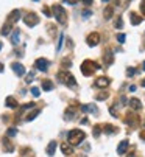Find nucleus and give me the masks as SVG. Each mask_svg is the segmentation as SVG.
I'll return each instance as SVG.
<instances>
[{
    "label": "nucleus",
    "instance_id": "f257e3e1",
    "mask_svg": "<svg viewBox=\"0 0 145 157\" xmlns=\"http://www.w3.org/2000/svg\"><path fill=\"white\" fill-rule=\"evenodd\" d=\"M56 79H58L59 82H62V84H66V86L72 87V89L77 87V79H75V76L72 75L70 72H67L66 69H62L61 72L56 73Z\"/></svg>",
    "mask_w": 145,
    "mask_h": 157
},
{
    "label": "nucleus",
    "instance_id": "f03ea898",
    "mask_svg": "<svg viewBox=\"0 0 145 157\" xmlns=\"http://www.w3.org/2000/svg\"><path fill=\"white\" fill-rule=\"evenodd\" d=\"M84 138H86V134L81 131V129H72V131L67 134V142L70 145H74V146L80 145Z\"/></svg>",
    "mask_w": 145,
    "mask_h": 157
},
{
    "label": "nucleus",
    "instance_id": "7ed1b4c3",
    "mask_svg": "<svg viewBox=\"0 0 145 157\" xmlns=\"http://www.w3.org/2000/svg\"><path fill=\"white\" fill-rule=\"evenodd\" d=\"M81 73H83L84 76H90L95 70L100 69V64H97L95 61H90V59H86L83 61V64H81Z\"/></svg>",
    "mask_w": 145,
    "mask_h": 157
},
{
    "label": "nucleus",
    "instance_id": "20e7f679",
    "mask_svg": "<svg viewBox=\"0 0 145 157\" xmlns=\"http://www.w3.org/2000/svg\"><path fill=\"white\" fill-rule=\"evenodd\" d=\"M53 16H55V19L61 25H66L67 23V11L61 5H53Z\"/></svg>",
    "mask_w": 145,
    "mask_h": 157
},
{
    "label": "nucleus",
    "instance_id": "39448f33",
    "mask_svg": "<svg viewBox=\"0 0 145 157\" xmlns=\"http://www.w3.org/2000/svg\"><path fill=\"white\" fill-rule=\"evenodd\" d=\"M24 23L27 26H30V28H33V26H36L39 23V16L36 13H27L24 17Z\"/></svg>",
    "mask_w": 145,
    "mask_h": 157
},
{
    "label": "nucleus",
    "instance_id": "423d86ee",
    "mask_svg": "<svg viewBox=\"0 0 145 157\" xmlns=\"http://www.w3.org/2000/svg\"><path fill=\"white\" fill-rule=\"evenodd\" d=\"M125 123L128 125V126H131V128H136V126L139 125V117L130 110V112L125 115Z\"/></svg>",
    "mask_w": 145,
    "mask_h": 157
},
{
    "label": "nucleus",
    "instance_id": "0eeeda50",
    "mask_svg": "<svg viewBox=\"0 0 145 157\" xmlns=\"http://www.w3.org/2000/svg\"><path fill=\"white\" fill-rule=\"evenodd\" d=\"M86 44L89 47H95V45L100 44V34L98 33H89V36L86 38Z\"/></svg>",
    "mask_w": 145,
    "mask_h": 157
},
{
    "label": "nucleus",
    "instance_id": "6e6552de",
    "mask_svg": "<svg viewBox=\"0 0 145 157\" xmlns=\"http://www.w3.org/2000/svg\"><path fill=\"white\" fill-rule=\"evenodd\" d=\"M34 66H36V69L41 70V72H47L49 67H50V62L45 59V58H39V59H36Z\"/></svg>",
    "mask_w": 145,
    "mask_h": 157
},
{
    "label": "nucleus",
    "instance_id": "1a4fd4ad",
    "mask_svg": "<svg viewBox=\"0 0 145 157\" xmlns=\"http://www.w3.org/2000/svg\"><path fill=\"white\" fill-rule=\"evenodd\" d=\"M109 84H111V79L108 76H100L95 79V87H98V89H106Z\"/></svg>",
    "mask_w": 145,
    "mask_h": 157
},
{
    "label": "nucleus",
    "instance_id": "9d476101",
    "mask_svg": "<svg viewBox=\"0 0 145 157\" xmlns=\"http://www.w3.org/2000/svg\"><path fill=\"white\" fill-rule=\"evenodd\" d=\"M11 69L14 70V73H16L17 76H24L25 75V67L22 66L20 62H13L11 64Z\"/></svg>",
    "mask_w": 145,
    "mask_h": 157
},
{
    "label": "nucleus",
    "instance_id": "9b49d317",
    "mask_svg": "<svg viewBox=\"0 0 145 157\" xmlns=\"http://www.w3.org/2000/svg\"><path fill=\"white\" fill-rule=\"evenodd\" d=\"M80 109H81V112H84V114H97L98 112L95 104H81Z\"/></svg>",
    "mask_w": 145,
    "mask_h": 157
},
{
    "label": "nucleus",
    "instance_id": "f8f14e48",
    "mask_svg": "<svg viewBox=\"0 0 145 157\" xmlns=\"http://www.w3.org/2000/svg\"><path fill=\"white\" fill-rule=\"evenodd\" d=\"M64 118H66V122H72V120H75L77 118V110L69 106L66 109V112H64Z\"/></svg>",
    "mask_w": 145,
    "mask_h": 157
},
{
    "label": "nucleus",
    "instance_id": "ddd939ff",
    "mask_svg": "<svg viewBox=\"0 0 145 157\" xmlns=\"http://www.w3.org/2000/svg\"><path fill=\"white\" fill-rule=\"evenodd\" d=\"M20 10H13L10 14H8V22H11V23H16L17 20L20 19Z\"/></svg>",
    "mask_w": 145,
    "mask_h": 157
},
{
    "label": "nucleus",
    "instance_id": "4468645a",
    "mask_svg": "<svg viewBox=\"0 0 145 157\" xmlns=\"http://www.w3.org/2000/svg\"><path fill=\"white\" fill-rule=\"evenodd\" d=\"M2 143H3V151H5V152H13V151H14V146H13V143H11L10 140H8V135L3 137Z\"/></svg>",
    "mask_w": 145,
    "mask_h": 157
},
{
    "label": "nucleus",
    "instance_id": "2eb2a0df",
    "mask_svg": "<svg viewBox=\"0 0 145 157\" xmlns=\"http://www.w3.org/2000/svg\"><path fill=\"white\" fill-rule=\"evenodd\" d=\"M5 106H6V107H10V109L19 107V104H17V100H16L14 97H6V100H5Z\"/></svg>",
    "mask_w": 145,
    "mask_h": 157
},
{
    "label": "nucleus",
    "instance_id": "dca6fc26",
    "mask_svg": "<svg viewBox=\"0 0 145 157\" xmlns=\"http://www.w3.org/2000/svg\"><path fill=\"white\" fill-rule=\"evenodd\" d=\"M61 151L64 155H72L74 154V148L70 146V143H62L61 145Z\"/></svg>",
    "mask_w": 145,
    "mask_h": 157
},
{
    "label": "nucleus",
    "instance_id": "f3484780",
    "mask_svg": "<svg viewBox=\"0 0 145 157\" xmlns=\"http://www.w3.org/2000/svg\"><path fill=\"white\" fill-rule=\"evenodd\" d=\"M126 149H128V140H122L120 143H119V146H117V154H125L126 152Z\"/></svg>",
    "mask_w": 145,
    "mask_h": 157
},
{
    "label": "nucleus",
    "instance_id": "a211bd4d",
    "mask_svg": "<svg viewBox=\"0 0 145 157\" xmlns=\"http://www.w3.org/2000/svg\"><path fill=\"white\" fill-rule=\"evenodd\" d=\"M11 30H13V23L11 22H6L2 26V30H0V34H2V36H8V34H11Z\"/></svg>",
    "mask_w": 145,
    "mask_h": 157
},
{
    "label": "nucleus",
    "instance_id": "6ab92c4d",
    "mask_svg": "<svg viewBox=\"0 0 145 157\" xmlns=\"http://www.w3.org/2000/svg\"><path fill=\"white\" fill-rule=\"evenodd\" d=\"M130 19H131V25H140L142 23V16H139L137 13H131Z\"/></svg>",
    "mask_w": 145,
    "mask_h": 157
},
{
    "label": "nucleus",
    "instance_id": "aec40b11",
    "mask_svg": "<svg viewBox=\"0 0 145 157\" xmlns=\"http://www.w3.org/2000/svg\"><path fill=\"white\" fill-rule=\"evenodd\" d=\"M19 41H20V30H14L11 33V44L13 45H19Z\"/></svg>",
    "mask_w": 145,
    "mask_h": 157
},
{
    "label": "nucleus",
    "instance_id": "412c9836",
    "mask_svg": "<svg viewBox=\"0 0 145 157\" xmlns=\"http://www.w3.org/2000/svg\"><path fill=\"white\" fill-rule=\"evenodd\" d=\"M56 146H58V143H56L55 140H52V142L49 143V146H47V154H49L50 157H53V155H55V151H56Z\"/></svg>",
    "mask_w": 145,
    "mask_h": 157
},
{
    "label": "nucleus",
    "instance_id": "4be33fe9",
    "mask_svg": "<svg viewBox=\"0 0 145 157\" xmlns=\"http://www.w3.org/2000/svg\"><path fill=\"white\" fill-rule=\"evenodd\" d=\"M130 106L133 107V110H140L142 109V103H140V100H137V98H131L130 100Z\"/></svg>",
    "mask_w": 145,
    "mask_h": 157
},
{
    "label": "nucleus",
    "instance_id": "5701e85b",
    "mask_svg": "<svg viewBox=\"0 0 145 157\" xmlns=\"http://www.w3.org/2000/svg\"><path fill=\"white\" fill-rule=\"evenodd\" d=\"M41 86H42V90H45V92H50V90L55 89V86H53V82L50 79H44Z\"/></svg>",
    "mask_w": 145,
    "mask_h": 157
},
{
    "label": "nucleus",
    "instance_id": "b1692460",
    "mask_svg": "<svg viewBox=\"0 0 145 157\" xmlns=\"http://www.w3.org/2000/svg\"><path fill=\"white\" fill-rule=\"evenodd\" d=\"M103 131H105V134H111V135H112V134L117 132V128L108 123V125H103Z\"/></svg>",
    "mask_w": 145,
    "mask_h": 157
},
{
    "label": "nucleus",
    "instance_id": "393cba45",
    "mask_svg": "<svg viewBox=\"0 0 145 157\" xmlns=\"http://www.w3.org/2000/svg\"><path fill=\"white\" fill-rule=\"evenodd\" d=\"M112 16H114V8H112V6L105 8V11H103V17H105V19H106V20H109Z\"/></svg>",
    "mask_w": 145,
    "mask_h": 157
},
{
    "label": "nucleus",
    "instance_id": "a878e982",
    "mask_svg": "<svg viewBox=\"0 0 145 157\" xmlns=\"http://www.w3.org/2000/svg\"><path fill=\"white\" fill-rule=\"evenodd\" d=\"M39 114H41V109H34L31 114H28V115H27V118H25V120H27V122H33V120H34L36 117H38Z\"/></svg>",
    "mask_w": 145,
    "mask_h": 157
},
{
    "label": "nucleus",
    "instance_id": "bb28decb",
    "mask_svg": "<svg viewBox=\"0 0 145 157\" xmlns=\"http://www.w3.org/2000/svg\"><path fill=\"white\" fill-rule=\"evenodd\" d=\"M105 62H106V66H111V64L114 62V58H112V53L111 51L105 53Z\"/></svg>",
    "mask_w": 145,
    "mask_h": 157
},
{
    "label": "nucleus",
    "instance_id": "cd10ccee",
    "mask_svg": "<svg viewBox=\"0 0 145 157\" xmlns=\"http://www.w3.org/2000/svg\"><path fill=\"white\" fill-rule=\"evenodd\" d=\"M20 154H22L24 157H33V155H34V152L30 149V148H22V149H20Z\"/></svg>",
    "mask_w": 145,
    "mask_h": 157
},
{
    "label": "nucleus",
    "instance_id": "c85d7f7f",
    "mask_svg": "<svg viewBox=\"0 0 145 157\" xmlns=\"http://www.w3.org/2000/svg\"><path fill=\"white\" fill-rule=\"evenodd\" d=\"M136 73H137V70H136L134 67H128V69H126V76H128V78H131V76H134V75H136Z\"/></svg>",
    "mask_w": 145,
    "mask_h": 157
},
{
    "label": "nucleus",
    "instance_id": "c756f323",
    "mask_svg": "<svg viewBox=\"0 0 145 157\" xmlns=\"http://www.w3.org/2000/svg\"><path fill=\"white\" fill-rule=\"evenodd\" d=\"M6 135H8V137H16V135H17V129H16V128H8Z\"/></svg>",
    "mask_w": 145,
    "mask_h": 157
},
{
    "label": "nucleus",
    "instance_id": "7c9ffc66",
    "mask_svg": "<svg viewBox=\"0 0 145 157\" xmlns=\"http://www.w3.org/2000/svg\"><path fill=\"white\" fill-rule=\"evenodd\" d=\"M130 2H131V0H117V5H120L122 10H125V8L130 5Z\"/></svg>",
    "mask_w": 145,
    "mask_h": 157
},
{
    "label": "nucleus",
    "instance_id": "2f4dec72",
    "mask_svg": "<svg viewBox=\"0 0 145 157\" xmlns=\"http://www.w3.org/2000/svg\"><path fill=\"white\" fill-rule=\"evenodd\" d=\"M62 42H64V34H59V41H58V45H56V51H59L62 48Z\"/></svg>",
    "mask_w": 145,
    "mask_h": 157
},
{
    "label": "nucleus",
    "instance_id": "473e14b6",
    "mask_svg": "<svg viewBox=\"0 0 145 157\" xmlns=\"http://www.w3.org/2000/svg\"><path fill=\"white\" fill-rule=\"evenodd\" d=\"M62 69H70L72 67V61L70 59H62Z\"/></svg>",
    "mask_w": 145,
    "mask_h": 157
},
{
    "label": "nucleus",
    "instance_id": "72a5a7b5",
    "mask_svg": "<svg viewBox=\"0 0 145 157\" xmlns=\"http://www.w3.org/2000/svg\"><path fill=\"white\" fill-rule=\"evenodd\" d=\"M33 79H34V72H30L28 75H27V78H25V82H27V84H30Z\"/></svg>",
    "mask_w": 145,
    "mask_h": 157
},
{
    "label": "nucleus",
    "instance_id": "f704fd0d",
    "mask_svg": "<svg viewBox=\"0 0 145 157\" xmlns=\"http://www.w3.org/2000/svg\"><path fill=\"white\" fill-rule=\"evenodd\" d=\"M114 26H115V28H117V30H120V28H123V22H122V19H120V17H119V19H117V20L114 22Z\"/></svg>",
    "mask_w": 145,
    "mask_h": 157
},
{
    "label": "nucleus",
    "instance_id": "c9c22d12",
    "mask_svg": "<svg viewBox=\"0 0 145 157\" xmlns=\"http://www.w3.org/2000/svg\"><path fill=\"white\" fill-rule=\"evenodd\" d=\"M31 95H33L34 98H38V97L41 95V90H39L38 87H31Z\"/></svg>",
    "mask_w": 145,
    "mask_h": 157
},
{
    "label": "nucleus",
    "instance_id": "e433bc0d",
    "mask_svg": "<svg viewBox=\"0 0 145 157\" xmlns=\"http://www.w3.org/2000/svg\"><path fill=\"white\" fill-rule=\"evenodd\" d=\"M95 98H97L98 101H103V100H106V98H108V94H105V92H100V94H98Z\"/></svg>",
    "mask_w": 145,
    "mask_h": 157
},
{
    "label": "nucleus",
    "instance_id": "4c0bfd02",
    "mask_svg": "<svg viewBox=\"0 0 145 157\" xmlns=\"http://www.w3.org/2000/svg\"><path fill=\"white\" fill-rule=\"evenodd\" d=\"M42 13L47 16V17H52V14H53V13L50 11V8H49V6H44V8H42Z\"/></svg>",
    "mask_w": 145,
    "mask_h": 157
},
{
    "label": "nucleus",
    "instance_id": "58836bf2",
    "mask_svg": "<svg viewBox=\"0 0 145 157\" xmlns=\"http://www.w3.org/2000/svg\"><path fill=\"white\" fill-rule=\"evenodd\" d=\"M92 134H94V137H98V135L102 134V128L100 126H94V132Z\"/></svg>",
    "mask_w": 145,
    "mask_h": 157
},
{
    "label": "nucleus",
    "instance_id": "ea45409f",
    "mask_svg": "<svg viewBox=\"0 0 145 157\" xmlns=\"http://www.w3.org/2000/svg\"><path fill=\"white\" fill-rule=\"evenodd\" d=\"M34 106H36V104H34L33 101H31V103H27V104H24V106H22V110H28V109H33Z\"/></svg>",
    "mask_w": 145,
    "mask_h": 157
},
{
    "label": "nucleus",
    "instance_id": "a19ab883",
    "mask_svg": "<svg viewBox=\"0 0 145 157\" xmlns=\"http://www.w3.org/2000/svg\"><path fill=\"white\" fill-rule=\"evenodd\" d=\"M81 16H83V19H87V17L92 16V11H90V10H86V11H83V14H81Z\"/></svg>",
    "mask_w": 145,
    "mask_h": 157
},
{
    "label": "nucleus",
    "instance_id": "79ce46f5",
    "mask_svg": "<svg viewBox=\"0 0 145 157\" xmlns=\"http://www.w3.org/2000/svg\"><path fill=\"white\" fill-rule=\"evenodd\" d=\"M125 39H126V38H125V34H123V33L117 34V41H119L120 44H123V42H125Z\"/></svg>",
    "mask_w": 145,
    "mask_h": 157
},
{
    "label": "nucleus",
    "instance_id": "37998d69",
    "mask_svg": "<svg viewBox=\"0 0 145 157\" xmlns=\"http://www.w3.org/2000/svg\"><path fill=\"white\" fill-rule=\"evenodd\" d=\"M62 2L67 3V5H77V3L80 2V0H62Z\"/></svg>",
    "mask_w": 145,
    "mask_h": 157
},
{
    "label": "nucleus",
    "instance_id": "c03bdc74",
    "mask_svg": "<svg viewBox=\"0 0 145 157\" xmlns=\"http://www.w3.org/2000/svg\"><path fill=\"white\" fill-rule=\"evenodd\" d=\"M109 112H111V114H112L114 117H119V112H117V110H115V104H114V106H112V107L109 109Z\"/></svg>",
    "mask_w": 145,
    "mask_h": 157
},
{
    "label": "nucleus",
    "instance_id": "a18cd8bd",
    "mask_svg": "<svg viewBox=\"0 0 145 157\" xmlns=\"http://www.w3.org/2000/svg\"><path fill=\"white\" fill-rule=\"evenodd\" d=\"M140 11H142V14L145 16V0H142V3H140Z\"/></svg>",
    "mask_w": 145,
    "mask_h": 157
},
{
    "label": "nucleus",
    "instance_id": "49530a36",
    "mask_svg": "<svg viewBox=\"0 0 145 157\" xmlns=\"http://www.w3.org/2000/svg\"><path fill=\"white\" fill-rule=\"evenodd\" d=\"M81 2H83L84 5H87V6H90V5H92V2H94V0H81Z\"/></svg>",
    "mask_w": 145,
    "mask_h": 157
},
{
    "label": "nucleus",
    "instance_id": "de8ad7c7",
    "mask_svg": "<svg viewBox=\"0 0 145 157\" xmlns=\"http://www.w3.org/2000/svg\"><path fill=\"white\" fill-rule=\"evenodd\" d=\"M80 123H81V125H87V123H89V122H87V117L81 118V120H80Z\"/></svg>",
    "mask_w": 145,
    "mask_h": 157
},
{
    "label": "nucleus",
    "instance_id": "09e8293b",
    "mask_svg": "<svg viewBox=\"0 0 145 157\" xmlns=\"http://www.w3.org/2000/svg\"><path fill=\"white\" fill-rule=\"evenodd\" d=\"M140 138H142V140H145V131H143V132H140Z\"/></svg>",
    "mask_w": 145,
    "mask_h": 157
},
{
    "label": "nucleus",
    "instance_id": "8fccbe9b",
    "mask_svg": "<svg viewBox=\"0 0 145 157\" xmlns=\"http://www.w3.org/2000/svg\"><path fill=\"white\" fill-rule=\"evenodd\" d=\"M136 90V86H130V92H134Z\"/></svg>",
    "mask_w": 145,
    "mask_h": 157
},
{
    "label": "nucleus",
    "instance_id": "3c124183",
    "mask_svg": "<svg viewBox=\"0 0 145 157\" xmlns=\"http://www.w3.org/2000/svg\"><path fill=\"white\" fill-rule=\"evenodd\" d=\"M3 69H5V67H3V64H2V62H0V73H2V72H3Z\"/></svg>",
    "mask_w": 145,
    "mask_h": 157
},
{
    "label": "nucleus",
    "instance_id": "603ef678",
    "mask_svg": "<svg viewBox=\"0 0 145 157\" xmlns=\"http://www.w3.org/2000/svg\"><path fill=\"white\" fill-rule=\"evenodd\" d=\"M142 69H143V72H145V61H143V64H142Z\"/></svg>",
    "mask_w": 145,
    "mask_h": 157
},
{
    "label": "nucleus",
    "instance_id": "864d4df0",
    "mask_svg": "<svg viewBox=\"0 0 145 157\" xmlns=\"http://www.w3.org/2000/svg\"><path fill=\"white\" fill-rule=\"evenodd\" d=\"M102 2H103V3H106V2H111V0H102Z\"/></svg>",
    "mask_w": 145,
    "mask_h": 157
},
{
    "label": "nucleus",
    "instance_id": "5fc2aeb1",
    "mask_svg": "<svg viewBox=\"0 0 145 157\" xmlns=\"http://www.w3.org/2000/svg\"><path fill=\"white\" fill-rule=\"evenodd\" d=\"M142 87H145V79L142 81Z\"/></svg>",
    "mask_w": 145,
    "mask_h": 157
},
{
    "label": "nucleus",
    "instance_id": "6e6d98bb",
    "mask_svg": "<svg viewBox=\"0 0 145 157\" xmlns=\"http://www.w3.org/2000/svg\"><path fill=\"white\" fill-rule=\"evenodd\" d=\"M0 50H2V42H0Z\"/></svg>",
    "mask_w": 145,
    "mask_h": 157
},
{
    "label": "nucleus",
    "instance_id": "4d7b16f0",
    "mask_svg": "<svg viewBox=\"0 0 145 157\" xmlns=\"http://www.w3.org/2000/svg\"><path fill=\"white\" fill-rule=\"evenodd\" d=\"M33 2H39V0H33Z\"/></svg>",
    "mask_w": 145,
    "mask_h": 157
},
{
    "label": "nucleus",
    "instance_id": "13d9d810",
    "mask_svg": "<svg viewBox=\"0 0 145 157\" xmlns=\"http://www.w3.org/2000/svg\"><path fill=\"white\" fill-rule=\"evenodd\" d=\"M143 126H145V122H143Z\"/></svg>",
    "mask_w": 145,
    "mask_h": 157
},
{
    "label": "nucleus",
    "instance_id": "bf43d9fd",
    "mask_svg": "<svg viewBox=\"0 0 145 157\" xmlns=\"http://www.w3.org/2000/svg\"><path fill=\"white\" fill-rule=\"evenodd\" d=\"M143 44H145V41H143Z\"/></svg>",
    "mask_w": 145,
    "mask_h": 157
}]
</instances>
